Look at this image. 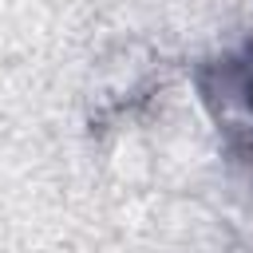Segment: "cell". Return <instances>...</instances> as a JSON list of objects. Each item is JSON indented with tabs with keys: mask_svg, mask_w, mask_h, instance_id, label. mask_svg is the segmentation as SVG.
<instances>
[{
	"mask_svg": "<svg viewBox=\"0 0 253 253\" xmlns=\"http://www.w3.org/2000/svg\"><path fill=\"white\" fill-rule=\"evenodd\" d=\"M202 107L210 111L217 134L229 150L253 158V36L237 47L206 59L194 75Z\"/></svg>",
	"mask_w": 253,
	"mask_h": 253,
	"instance_id": "6da1fadb",
	"label": "cell"
}]
</instances>
